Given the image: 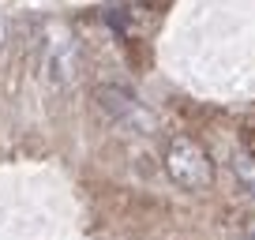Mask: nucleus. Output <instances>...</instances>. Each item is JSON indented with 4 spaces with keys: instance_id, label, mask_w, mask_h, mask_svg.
<instances>
[{
    "instance_id": "f257e3e1",
    "label": "nucleus",
    "mask_w": 255,
    "mask_h": 240,
    "mask_svg": "<svg viewBox=\"0 0 255 240\" xmlns=\"http://www.w3.org/2000/svg\"><path fill=\"white\" fill-rule=\"evenodd\" d=\"M165 173L176 188L184 192H199L210 184V158L195 139L188 135H173L165 146Z\"/></svg>"
},
{
    "instance_id": "f03ea898",
    "label": "nucleus",
    "mask_w": 255,
    "mask_h": 240,
    "mask_svg": "<svg viewBox=\"0 0 255 240\" xmlns=\"http://www.w3.org/2000/svg\"><path fill=\"white\" fill-rule=\"evenodd\" d=\"M94 98H98L105 117H109L113 124H120L124 131H135V135L154 131V113L146 109L135 94H128V90H120V87H98Z\"/></svg>"
},
{
    "instance_id": "7ed1b4c3",
    "label": "nucleus",
    "mask_w": 255,
    "mask_h": 240,
    "mask_svg": "<svg viewBox=\"0 0 255 240\" xmlns=\"http://www.w3.org/2000/svg\"><path fill=\"white\" fill-rule=\"evenodd\" d=\"M79 72V49L72 38H53L45 49V79L53 87H68Z\"/></svg>"
},
{
    "instance_id": "20e7f679",
    "label": "nucleus",
    "mask_w": 255,
    "mask_h": 240,
    "mask_svg": "<svg viewBox=\"0 0 255 240\" xmlns=\"http://www.w3.org/2000/svg\"><path fill=\"white\" fill-rule=\"evenodd\" d=\"M233 173H237L240 188L255 195V158L252 154H237V158H233Z\"/></svg>"
},
{
    "instance_id": "39448f33",
    "label": "nucleus",
    "mask_w": 255,
    "mask_h": 240,
    "mask_svg": "<svg viewBox=\"0 0 255 240\" xmlns=\"http://www.w3.org/2000/svg\"><path fill=\"white\" fill-rule=\"evenodd\" d=\"M240 229H244V240H255V214H244V218H240Z\"/></svg>"
},
{
    "instance_id": "423d86ee",
    "label": "nucleus",
    "mask_w": 255,
    "mask_h": 240,
    "mask_svg": "<svg viewBox=\"0 0 255 240\" xmlns=\"http://www.w3.org/2000/svg\"><path fill=\"white\" fill-rule=\"evenodd\" d=\"M0 41H4V19H0Z\"/></svg>"
},
{
    "instance_id": "0eeeda50",
    "label": "nucleus",
    "mask_w": 255,
    "mask_h": 240,
    "mask_svg": "<svg viewBox=\"0 0 255 240\" xmlns=\"http://www.w3.org/2000/svg\"><path fill=\"white\" fill-rule=\"evenodd\" d=\"M0 4H8V0H0Z\"/></svg>"
}]
</instances>
